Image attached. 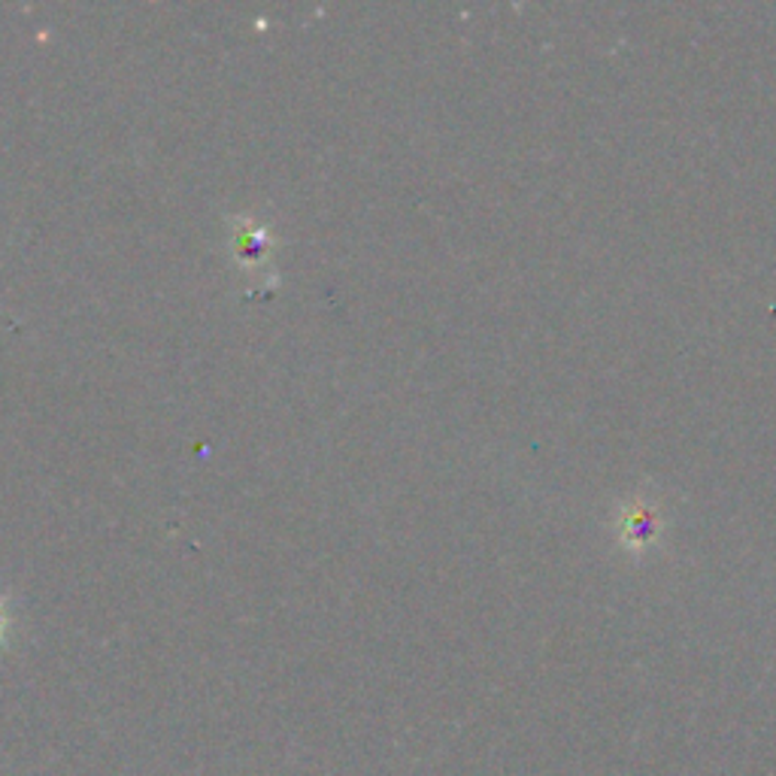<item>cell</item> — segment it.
Here are the masks:
<instances>
[{"label":"cell","mask_w":776,"mask_h":776,"mask_svg":"<svg viewBox=\"0 0 776 776\" xmlns=\"http://www.w3.org/2000/svg\"><path fill=\"white\" fill-rule=\"evenodd\" d=\"M634 522L628 519V535H634V540H652L655 535V513L652 509H634Z\"/></svg>","instance_id":"1"},{"label":"cell","mask_w":776,"mask_h":776,"mask_svg":"<svg viewBox=\"0 0 776 776\" xmlns=\"http://www.w3.org/2000/svg\"><path fill=\"white\" fill-rule=\"evenodd\" d=\"M0 628H3V616H0Z\"/></svg>","instance_id":"2"}]
</instances>
